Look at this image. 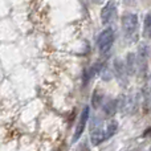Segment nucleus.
Here are the masks:
<instances>
[{"mask_svg": "<svg viewBox=\"0 0 151 151\" xmlns=\"http://www.w3.org/2000/svg\"><path fill=\"white\" fill-rule=\"evenodd\" d=\"M122 28L127 41H133L134 35H137V28H138V16L134 13L125 15L122 17Z\"/></svg>", "mask_w": 151, "mask_h": 151, "instance_id": "obj_1", "label": "nucleus"}, {"mask_svg": "<svg viewBox=\"0 0 151 151\" xmlns=\"http://www.w3.org/2000/svg\"><path fill=\"white\" fill-rule=\"evenodd\" d=\"M90 138H91V143L94 146L99 145L101 142L105 141V130L102 127V121L98 118H94L91 121L90 125Z\"/></svg>", "mask_w": 151, "mask_h": 151, "instance_id": "obj_2", "label": "nucleus"}, {"mask_svg": "<svg viewBox=\"0 0 151 151\" xmlns=\"http://www.w3.org/2000/svg\"><path fill=\"white\" fill-rule=\"evenodd\" d=\"M113 42H114V32L113 29H105L101 35H99L98 40H97V44H98V49L102 55H105L106 52H109L110 48H111Z\"/></svg>", "mask_w": 151, "mask_h": 151, "instance_id": "obj_3", "label": "nucleus"}, {"mask_svg": "<svg viewBox=\"0 0 151 151\" xmlns=\"http://www.w3.org/2000/svg\"><path fill=\"white\" fill-rule=\"evenodd\" d=\"M149 45L141 42L138 48V56H137V60H138V70L141 73V77H143L145 73L147 70V58H149Z\"/></svg>", "mask_w": 151, "mask_h": 151, "instance_id": "obj_4", "label": "nucleus"}, {"mask_svg": "<svg viewBox=\"0 0 151 151\" xmlns=\"http://www.w3.org/2000/svg\"><path fill=\"white\" fill-rule=\"evenodd\" d=\"M115 12H117V1L115 0H110V1L106 3L104 8L101 11V20L102 24H109L110 21L113 20V17L115 16Z\"/></svg>", "mask_w": 151, "mask_h": 151, "instance_id": "obj_5", "label": "nucleus"}, {"mask_svg": "<svg viewBox=\"0 0 151 151\" xmlns=\"http://www.w3.org/2000/svg\"><path fill=\"white\" fill-rule=\"evenodd\" d=\"M88 119H89V107L85 106L80 115V119H78V123H77V127H76V131L73 134V142H77L80 139V137L82 135L83 130L86 127V123H88Z\"/></svg>", "mask_w": 151, "mask_h": 151, "instance_id": "obj_6", "label": "nucleus"}, {"mask_svg": "<svg viewBox=\"0 0 151 151\" xmlns=\"http://www.w3.org/2000/svg\"><path fill=\"white\" fill-rule=\"evenodd\" d=\"M114 68V74L117 76V80L121 82V85H126V66L122 63V60H115L113 64Z\"/></svg>", "mask_w": 151, "mask_h": 151, "instance_id": "obj_7", "label": "nucleus"}, {"mask_svg": "<svg viewBox=\"0 0 151 151\" xmlns=\"http://www.w3.org/2000/svg\"><path fill=\"white\" fill-rule=\"evenodd\" d=\"M126 70L129 72L130 76H134L138 70V60L134 53H129L126 57Z\"/></svg>", "mask_w": 151, "mask_h": 151, "instance_id": "obj_8", "label": "nucleus"}, {"mask_svg": "<svg viewBox=\"0 0 151 151\" xmlns=\"http://www.w3.org/2000/svg\"><path fill=\"white\" fill-rule=\"evenodd\" d=\"M117 127H118V123L115 122V121H110V122L107 123L106 129H105V141L109 139L111 135H114V133L117 131Z\"/></svg>", "mask_w": 151, "mask_h": 151, "instance_id": "obj_9", "label": "nucleus"}, {"mask_svg": "<svg viewBox=\"0 0 151 151\" xmlns=\"http://www.w3.org/2000/svg\"><path fill=\"white\" fill-rule=\"evenodd\" d=\"M117 109H118V101H110L109 104H106L105 105V107H104L106 115H109V117L114 115L115 111H117Z\"/></svg>", "mask_w": 151, "mask_h": 151, "instance_id": "obj_10", "label": "nucleus"}, {"mask_svg": "<svg viewBox=\"0 0 151 151\" xmlns=\"http://www.w3.org/2000/svg\"><path fill=\"white\" fill-rule=\"evenodd\" d=\"M102 98H104V94L99 91V89H96L93 93V98H91V105H93L94 109H98L99 105L102 102Z\"/></svg>", "mask_w": 151, "mask_h": 151, "instance_id": "obj_11", "label": "nucleus"}, {"mask_svg": "<svg viewBox=\"0 0 151 151\" xmlns=\"http://www.w3.org/2000/svg\"><path fill=\"white\" fill-rule=\"evenodd\" d=\"M143 36L150 37L151 36V12H149L145 17V27H143Z\"/></svg>", "mask_w": 151, "mask_h": 151, "instance_id": "obj_12", "label": "nucleus"}, {"mask_svg": "<svg viewBox=\"0 0 151 151\" xmlns=\"http://www.w3.org/2000/svg\"><path fill=\"white\" fill-rule=\"evenodd\" d=\"M102 78H104V80H106V81L111 78V72H110L106 66H104V69H102Z\"/></svg>", "mask_w": 151, "mask_h": 151, "instance_id": "obj_13", "label": "nucleus"}, {"mask_svg": "<svg viewBox=\"0 0 151 151\" xmlns=\"http://www.w3.org/2000/svg\"><path fill=\"white\" fill-rule=\"evenodd\" d=\"M91 1H93V3H96V4H101V3L104 1V0H91Z\"/></svg>", "mask_w": 151, "mask_h": 151, "instance_id": "obj_14", "label": "nucleus"}, {"mask_svg": "<svg viewBox=\"0 0 151 151\" xmlns=\"http://www.w3.org/2000/svg\"><path fill=\"white\" fill-rule=\"evenodd\" d=\"M150 150H151V149H150Z\"/></svg>", "mask_w": 151, "mask_h": 151, "instance_id": "obj_15", "label": "nucleus"}]
</instances>
